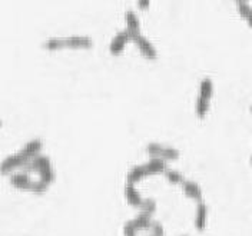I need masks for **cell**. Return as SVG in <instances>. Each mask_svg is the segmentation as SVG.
Masks as SVG:
<instances>
[{"mask_svg":"<svg viewBox=\"0 0 252 236\" xmlns=\"http://www.w3.org/2000/svg\"><path fill=\"white\" fill-rule=\"evenodd\" d=\"M236 6H238L239 15H241L244 19H248V16L251 15L252 12V7L250 6V3H248V1H244V0H239V1H236Z\"/></svg>","mask_w":252,"mask_h":236,"instance_id":"ffe728a7","label":"cell"},{"mask_svg":"<svg viewBox=\"0 0 252 236\" xmlns=\"http://www.w3.org/2000/svg\"><path fill=\"white\" fill-rule=\"evenodd\" d=\"M208 110H209V100H206L204 97H198L196 105H195V112H196L198 118H205Z\"/></svg>","mask_w":252,"mask_h":236,"instance_id":"2e32d148","label":"cell"},{"mask_svg":"<svg viewBox=\"0 0 252 236\" xmlns=\"http://www.w3.org/2000/svg\"><path fill=\"white\" fill-rule=\"evenodd\" d=\"M125 19H126V31L130 34V37L141 34V33H139V30H141V23H139V19H138V16L135 15V12H132V10L126 12Z\"/></svg>","mask_w":252,"mask_h":236,"instance_id":"30bf717a","label":"cell"},{"mask_svg":"<svg viewBox=\"0 0 252 236\" xmlns=\"http://www.w3.org/2000/svg\"><path fill=\"white\" fill-rule=\"evenodd\" d=\"M42 149H43L42 141H40V139H34V141H31L29 143H26V146L22 149L20 152H22L29 160H33L34 157H37V156L40 155Z\"/></svg>","mask_w":252,"mask_h":236,"instance_id":"8fae6325","label":"cell"},{"mask_svg":"<svg viewBox=\"0 0 252 236\" xmlns=\"http://www.w3.org/2000/svg\"><path fill=\"white\" fill-rule=\"evenodd\" d=\"M163 175L168 179V182H171V183H173V185H182V183H184V176H182V173L178 172V171L168 169V171H165Z\"/></svg>","mask_w":252,"mask_h":236,"instance_id":"e0dca14e","label":"cell"},{"mask_svg":"<svg viewBox=\"0 0 252 236\" xmlns=\"http://www.w3.org/2000/svg\"><path fill=\"white\" fill-rule=\"evenodd\" d=\"M125 198L126 201H127V204L135 207H141L142 206V204H143V198H142L141 193L135 189L133 183H129V182H127V185L125 186Z\"/></svg>","mask_w":252,"mask_h":236,"instance_id":"52a82bcc","label":"cell"},{"mask_svg":"<svg viewBox=\"0 0 252 236\" xmlns=\"http://www.w3.org/2000/svg\"><path fill=\"white\" fill-rule=\"evenodd\" d=\"M43 47L47 49V50H61L63 47H66L64 39H56V37L55 39H49L47 42H45Z\"/></svg>","mask_w":252,"mask_h":236,"instance_id":"ac0fdd59","label":"cell"},{"mask_svg":"<svg viewBox=\"0 0 252 236\" xmlns=\"http://www.w3.org/2000/svg\"><path fill=\"white\" fill-rule=\"evenodd\" d=\"M25 173H29V172H37L39 176H40V182H43L45 185H50L53 180H55V171L52 168V163H50V159L45 155H39L37 157H34L33 160H31L25 168Z\"/></svg>","mask_w":252,"mask_h":236,"instance_id":"6da1fadb","label":"cell"},{"mask_svg":"<svg viewBox=\"0 0 252 236\" xmlns=\"http://www.w3.org/2000/svg\"><path fill=\"white\" fill-rule=\"evenodd\" d=\"M10 183H12V186L17 188V189L31 190V192H36V193H43L47 190V185H45L40 180H37V182L32 180L29 175L25 172L10 175Z\"/></svg>","mask_w":252,"mask_h":236,"instance_id":"7a4b0ae2","label":"cell"},{"mask_svg":"<svg viewBox=\"0 0 252 236\" xmlns=\"http://www.w3.org/2000/svg\"><path fill=\"white\" fill-rule=\"evenodd\" d=\"M29 162L31 160L22 152H17L15 155H10V156H7L0 163V173L1 175H9V173H12L17 168H25Z\"/></svg>","mask_w":252,"mask_h":236,"instance_id":"3957f363","label":"cell"},{"mask_svg":"<svg viewBox=\"0 0 252 236\" xmlns=\"http://www.w3.org/2000/svg\"><path fill=\"white\" fill-rule=\"evenodd\" d=\"M182 189L187 193V196H189L193 201H196L198 204L202 201V189H201V186L198 183H195L192 180H184Z\"/></svg>","mask_w":252,"mask_h":236,"instance_id":"ba28073f","label":"cell"},{"mask_svg":"<svg viewBox=\"0 0 252 236\" xmlns=\"http://www.w3.org/2000/svg\"><path fill=\"white\" fill-rule=\"evenodd\" d=\"M251 163H252V157H251Z\"/></svg>","mask_w":252,"mask_h":236,"instance_id":"f1b7e54d","label":"cell"},{"mask_svg":"<svg viewBox=\"0 0 252 236\" xmlns=\"http://www.w3.org/2000/svg\"><path fill=\"white\" fill-rule=\"evenodd\" d=\"M124 234H125V236H136L138 228L135 226L133 220H127L125 225H124Z\"/></svg>","mask_w":252,"mask_h":236,"instance_id":"603a6c76","label":"cell"},{"mask_svg":"<svg viewBox=\"0 0 252 236\" xmlns=\"http://www.w3.org/2000/svg\"><path fill=\"white\" fill-rule=\"evenodd\" d=\"M145 176H148V172H146V166L145 165H139V166H135L129 171L127 173V182L129 183H135L141 179H143Z\"/></svg>","mask_w":252,"mask_h":236,"instance_id":"5bb4252c","label":"cell"},{"mask_svg":"<svg viewBox=\"0 0 252 236\" xmlns=\"http://www.w3.org/2000/svg\"><path fill=\"white\" fill-rule=\"evenodd\" d=\"M129 40H132V37H130V34H129L126 30L121 31V33H118V34L112 39V42H110V46H109L110 53H112L113 56L121 55V53L124 52L126 43H127Z\"/></svg>","mask_w":252,"mask_h":236,"instance_id":"5b68a950","label":"cell"},{"mask_svg":"<svg viewBox=\"0 0 252 236\" xmlns=\"http://www.w3.org/2000/svg\"><path fill=\"white\" fill-rule=\"evenodd\" d=\"M149 6H151V1H149V0H139V1H138V7H139L141 10H146Z\"/></svg>","mask_w":252,"mask_h":236,"instance_id":"d4e9b609","label":"cell"},{"mask_svg":"<svg viewBox=\"0 0 252 236\" xmlns=\"http://www.w3.org/2000/svg\"><path fill=\"white\" fill-rule=\"evenodd\" d=\"M162 149H163L162 145L152 142V143H149V145L146 146V152H148V155L151 156V159H154V157H160V155H162Z\"/></svg>","mask_w":252,"mask_h":236,"instance_id":"44dd1931","label":"cell"},{"mask_svg":"<svg viewBox=\"0 0 252 236\" xmlns=\"http://www.w3.org/2000/svg\"><path fill=\"white\" fill-rule=\"evenodd\" d=\"M251 112H252V106H251Z\"/></svg>","mask_w":252,"mask_h":236,"instance_id":"83f0119b","label":"cell"},{"mask_svg":"<svg viewBox=\"0 0 252 236\" xmlns=\"http://www.w3.org/2000/svg\"><path fill=\"white\" fill-rule=\"evenodd\" d=\"M141 209H142V212H145V213L152 216L155 213V210H157V202L154 199H143V204H142Z\"/></svg>","mask_w":252,"mask_h":236,"instance_id":"7402d4cb","label":"cell"},{"mask_svg":"<svg viewBox=\"0 0 252 236\" xmlns=\"http://www.w3.org/2000/svg\"><path fill=\"white\" fill-rule=\"evenodd\" d=\"M151 236H152V235H151Z\"/></svg>","mask_w":252,"mask_h":236,"instance_id":"f546056e","label":"cell"},{"mask_svg":"<svg viewBox=\"0 0 252 236\" xmlns=\"http://www.w3.org/2000/svg\"><path fill=\"white\" fill-rule=\"evenodd\" d=\"M151 231H152V236H165V229L159 222H152Z\"/></svg>","mask_w":252,"mask_h":236,"instance_id":"cb8c5ba5","label":"cell"},{"mask_svg":"<svg viewBox=\"0 0 252 236\" xmlns=\"http://www.w3.org/2000/svg\"><path fill=\"white\" fill-rule=\"evenodd\" d=\"M64 45L69 49H89L94 46V42L88 36H70L64 39Z\"/></svg>","mask_w":252,"mask_h":236,"instance_id":"8992f818","label":"cell"},{"mask_svg":"<svg viewBox=\"0 0 252 236\" xmlns=\"http://www.w3.org/2000/svg\"><path fill=\"white\" fill-rule=\"evenodd\" d=\"M146 166V172H148V176L149 175H157V173H165V171H168L166 168V160H163L162 157H154L151 159L148 163H145Z\"/></svg>","mask_w":252,"mask_h":236,"instance_id":"7c38bea8","label":"cell"},{"mask_svg":"<svg viewBox=\"0 0 252 236\" xmlns=\"http://www.w3.org/2000/svg\"><path fill=\"white\" fill-rule=\"evenodd\" d=\"M212 93H214V83L209 78H205L201 82V86H199V97H204V99L209 100L212 97Z\"/></svg>","mask_w":252,"mask_h":236,"instance_id":"9a60e30c","label":"cell"},{"mask_svg":"<svg viewBox=\"0 0 252 236\" xmlns=\"http://www.w3.org/2000/svg\"><path fill=\"white\" fill-rule=\"evenodd\" d=\"M160 157L163 160H176L179 157V150L175 148H169V146H163Z\"/></svg>","mask_w":252,"mask_h":236,"instance_id":"d6986e66","label":"cell"},{"mask_svg":"<svg viewBox=\"0 0 252 236\" xmlns=\"http://www.w3.org/2000/svg\"><path fill=\"white\" fill-rule=\"evenodd\" d=\"M206 219H208V206L199 202L195 213V228L198 231H204L206 228Z\"/></svg>","mask_w":252,"mask_h":236,"instance_id":"9c48e42d","label":"cell"},{"mask_svg":"<svg viewBox=\"0 0 252 236\" xmlns=\"http://www.w3.org/2000/svg\"><path fill=\"white\" fill-rule=\"evenodd\" d=\"M247 22H248V25H250V26H251V28H252V12H251V15L248 16V19H247Z\"/></svg>","mask_w":252,"mask_h":236,"instance_id":"484cf974","label":"cell"},{"mask_svg":"<svg viewBox=\"0 0 252 236\" xmlns=\"http://www.w3.org/2000/svg\"><path fill=\"white\" fill-rule=\"evenodd\" d=\"M132 40L136 43L138 49L141 50V53H142L145 58H148V59L151 60L157 59L158 58L157 49H155V46H154V45H152L146 37H143L142 34H138V36H133Z\"/></svg>","mask_w":252,"mask_h":236,"instance_id":"277c9868","label":"cell"},{"mask_svg":"<svg viewBox=\"0 0 252 236\" xmlns=\"http://www.w3.org/2000/svg\"><path fill=\"white\" fill-rule=\"evenodd\" d=\"M0 126H1V120H0Z\"/></svg>","mask_w":252,"mask_h":236,"instance_id":"4316f807","label":"cell"},{"mask_svg":"<svg viewBox=\"0 0 252 236\" xmlns=\"http://www.w3.org/2000/svg\"><path fill=\"white\" fill-rule=\"evenodd\" d=\"M133 223L135 226L138 228V231H142V229H151V225H152V216L145 213V212H141L135 219H133Z\"/></svg>","mask_w":252,"mask_h":236,"instance_id":"4fadbf2b","label":"cell"}]
</instances>
